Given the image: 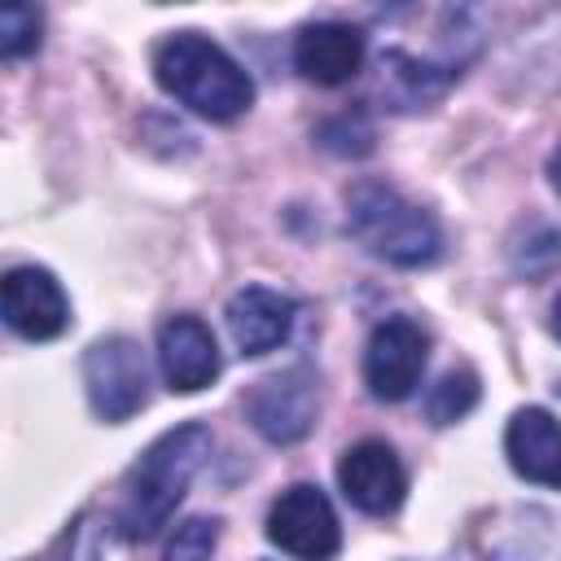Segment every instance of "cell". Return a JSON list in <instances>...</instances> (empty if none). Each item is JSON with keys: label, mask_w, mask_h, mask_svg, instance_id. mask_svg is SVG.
Listing matches in <instances>:
<instances>
[{"label": "cell", "mask_w": 561, "mask_h": 561, "mask_svg": "<svg viewBox=\"0 0 561 561\" xmlns=\"http://www.w3.org/2000/svg\"><path fill=\"white\" fill-rule=\"evenodd\" d=\"M153 79L167 96L210 123H232L254 105V83L237 57L197 31H175L153 48Z\"/></svg>", "instance_id": "1"}, {"label": "cell", "mask_w": 561, "mask_h": 561, "mask_svg": "<svg viewBox=\"0 0 561 561\" xmlns=\"http://www.w3.org/2000/svg\"><path fill=\"white\" fill-rule=\"evenodd\" d=\"M206 451H210L206 425H175L145 447V456L127 473V495H123V508L114 517V526L127 543L153 539L171 522V513L184 500Z\"/></svg>", "instance_id": "2"}, {"label": "cell", "mask_w": 561, "mask_h": 561, "mask_svg": "<svg viewBox=\"0 0 561 561\" xmlns=\"http://www.w3.org/2000/svg\"><path fill=\"white\" fill-rule=\"evenodd\" d=\"M346 228L373 259L394 267H425L443 254L438 219L377 180H364L346 193Z\"/></svg>", "instance_id": "3"}, {"label": "cell", "mask_w": 561, "mask_h": 561, "mask_svg": "<svg viewBox=\"0 0 561 561\" xmlns=\"http://www.w3.org/2000/svg\"><path fill=\"white\" fill-rule=\"evenodd\" d=\"M83 386H88V403L101 421L118 425V421L136 416L149 394V364H145L140 342L127 333L96 337L83 351Z\"/></svg>", "instance_id": "4"}, {"label": "cell", "mask_w": 561, "mask_h": 561, "mask_svg": "<svg viewBox=\"0 0 561 561\" xmlns=\"http://www.w3.org/2000/svg\"><path fill=\"white\" fill-rule=\"evenodd\" d=\"M267 539L294 561H333L342 548V526L320 486L294 482L267 508Z\"/></svg>", "instance_id": "5"}, {"label": "cell", "mask_w": 561, "mask_h": 561, "mask_svg": "<svg viewBox=\"0 0 561 561\" xmlns=\"http://www.w3.org/2000/svg\"><path fill=\"white\" fill-rule=\"evenodd\" d=\"M430 364V337L416 320L390 316L368 333L364 346V381L368 394L381 403H399L421 386V373Z\"/></svg>", "instance_id": "6"}, {"label": "cell", "mask_w": 561, "mask_h": 561, "mask_svg": "<svg viewBox=\"0 0 561 561\" xmlns=\"http://www.w3.org/2000/svg\"><path fill=\"white\" fill-rule=\"evenodd\" d=\"M316 377L307 368H289L276 377H263L245 394V416L267 443H298L316 425Z\"/></svg>", "instance_id": "7"}, {"label": "cell", "mask_w": 561, "mask_h": 561, "mask_svg": "<svg viewBox=\"0 0 561 561\" xmlns=\"http://www.w3.org/2000/svg\"><path fill=\"white\" fill-rule=\"evenodd\" d=\"M337 486H342V495L359 513L386 517V513H394L403 504L408 473H403V460L394 456L390 443L364 438V443H355V447L342 451V460H337Z\"/></svg>", "instance_id": "8"}, {"label": "cell", "mask_w": 561, "mask_h": 561, "mask_svg": "<svg viewBox=\"0 0 561 561\" xmlns=\"http://www.w3.org/2000/svg\"><path fill=\"white\" fill-rule=\"evenodd\" d=\"M0 307H4V324L26 337V342H48L70 324V302L66 289L57 285V276L48 267H13L0 285Z\"/></svg>", "instance_id": "9"}, {"label": "cell", "mask_w": 561, "mask_h": 561, "mask_svg": "<svg viewBox=\"0 0 561 561\" xmlns=\"http://www.w3.org/2000/svg\"><path fill=\"white\" fill-rule=\"evenodd\" d=\"M158 368L175 394H197L219 377L215 333L197 316H167L158 329Z\"/></svg>", "instance_id": "10"}, {"label": "cell", "mask_w": 561, "mask_h": 561, "mask_svg": "<svg viewBox=\"0 0 561 561\" xmlns=\"http://www.w3.org/2000/svg\"><path fill=\"white\" fill-rule=\"evenodd\" d=\"M228 333L237 342L241 355H267L276 351L289 329H294V316H298V302L280 289H267V285H245L228 298Z\"/></svg>", "instance_id": "11"}, {"label": "cell", "mask_w": 561, "mask_h": 561, "mask_svg": "<svg viewBox=\"0 0 561 561\" xmlns=\"http://www.w3.org/2000/svg\"><path fill=\"white\" fill-rule=\"evenodd\" d=\"M294 66L320 88H337L364 66V31L346 22H311L294 35Z\"/></svg>", "instance_id": "12"}, {"label": "cell", "mask_w": 561, "mask_h": 561, "mask_svg": "<svg viewBox=\"0 0 561 561\" xmlns=\"http://www.w3.org/2000/svg\"><path fill=\"white\" fill-rule=\"evenodd\" d=\"M504 451L517 478L561 491V421L548 408H517L504 430Z\"/></svg>", "instance_id": "13"}, {"label": "cell", "mask_w": 561, "mask_h": 561, "mask_svg": "<svg viewBox=\"0 0 561 561\" xmlns=\"http://www.w3.org/2000/svg\"><path fill=\"white\" fill-rule=\"evenodd\" d=\"M447 88V75H434V66L408 57V53H386L381 57V92L390 110H416L434 101Z\"/></svg>", "instance_id": "14"}, {"label": "cell", "mask_w": 561, "mask_h": 561, "mask_svg": "<svg viewBox=\"0 0 561 561\" xmlns=\"http://www.w3.org/2000/svg\"><path fill=\"white\" fill-rule=\"evenodd\" d=\"M473 403H478V377H473L469 368H451V373H443V377L430 386V394H425V416H430L434 425H451V421H460Z\"/></svg>", "instance_id": "15"}, {"label": "cell", "mask_w": 561, "mask_h": 561, "mask_svg": "<svg viewBox=\"0 0 561 561\" xmlns=\"http://www.w3.org/2000/svg\"><path fill=\"white\" fill-rule=\"evenodd\" d=\"M39 31H44V18L35 4H4L0 9V57L4 61H18L26 53L39 48Z\"/></svg>", "instance_id": "16"}, {"label": "cell", "mask_w": 561, "mask_h": 561, "mask_svg": "<svg viewBox=\"0 0 561 561\" xmlns=\"http://www.w3.org/2000/svg\"><path fill=\"white\" fill-rule=\"evenodd\" d=\"M215 543H219V522L215 517H188L167 539L162 561H210Z\"/></svg>", "instance_id": "17"}, {"label": "cell", "mask_w": 561, "mask_h": 561, "mask_svg": "<svg viewBox=\"0 0 561 561\" xmlns=\"http://www.w3.org/2000/svg\"><path fill=\"white\" fill-rule=\"evenodd\" d=\"M320 140H324L333 153H368V149H373V127H368V118L355 110V114H342V118L324 123V127H320Z\"/></svg>", "instance_id": "18"}, {"label": "cell", "mask_w": 561, "mask_h": 561, "mask_svg": "<svg viewBox=\"0 0 561 561\" xmlns=\"http://www.w3.org/2000/svg\"><path fill=\"white\" fill-rule=\"evenodd\" d=\"M35 561H96V530H92V522L88 517H75L57 535V543L44 557H35Z\"/></svg>", "instance_id": "19"}, {"label": "cell", "mask_w": 561, "mask_h": 561, "mask_svg": "<svg viewBox=\"0 0 561 561\" xmlns=\"http://www.w3.org/2000/svg\"><path fill=\"white\" fill-rule=\"evenodd\" d=\"M548 175H552V188L561 193V145L552 149V158H548Z\"/></svg>", "instance_id": "20"}, {"label": "cell", "mask_w": 561, "mask_h": 561, "mask_svg": "<svg viewBox=\"0 0 561 561\" xmlns=\"http://www.w3.org/2000/svg\"><path fill=\"white\" fill-rule=\"evenodd\" d=\"M552 333H557V337H561V298H557V302H552Z\"/></svg>", "instance_id": "21"}]
</instances>
